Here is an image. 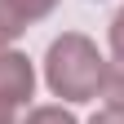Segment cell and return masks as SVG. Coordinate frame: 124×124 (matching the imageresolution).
Listing matches in <instances>:
<instances>
[{
  "label": "cell",
  "instance_id": "obj_1",
  "mask_svg": "<svg viewBox=\"0 0 124 124\" xmlns=\"http://www.w3.org/2000/svg\"><path fill=\"white\" fill-rule=\"evenodd\" d=\"M102 71L106 62L98 53V44L80 31H67V36H58L49 44V53H44V80L58 98L67 102H89L98 98V84H102Z\"/></svg>",
  "mask_w": 124,
  "mask_h": 124
},
{
  "label": "cell",
  "instance_id": "obj_2",
  "mask_svg": "<svg viewBox=\"0 0 124 124\" xmlns=\"http://www.w3.org/2000/svg\"><path fill=\"white\" fill-rule=\"evenodd\" d=\"M31 89H36V71H31V62L22 53H13L0 44V102L5 106H18L31 98Z\"/></svg>",
  "mask_w": 124,
  "mask_h": 124
},
{
  "label": "cell",
  "instance_id": "obj_3",
  "mask_svg": "<svg viewBox=\"0 0 124 124\" xmlns=\"http://www.w3.org/2000/svg\"><path fill=\"white\" fill-rule=\"evenodd\" d=\"M98 93L106 98V106H111V111H124V58L106 62V71H102V84H98Z\"/></svg>",
  "mask_w": 124,
  "mask_h": 124
},
{
  "label": "cell",
  "instance_id": "obj_4",
  "mask_svg": "<svg viewBox=\"0 0 124 124\" xmlns=\"http://www.w3.org/2000/svg\"><path fill=\"white\" fill-rule=\"evenodd\" d=\"M27 31V13L18 9V0H0V44L18 40Z\"/></svg>",
  "mask_w": 124,
  "mask_h": 124
},
{
  "label": "cell",
  "instance_id": "obj_5",
  "mask_svg": "<svg viewBox=\"0 0 124 124\" xmlns=\"http://www.w3.org/2000/svg\"><path fill=\"white\" fill-rule=\"evenodd\" d=\"M27 124H75V115L62 111V106H36L27 115Z\"/></svg>",
  "mask_w": 124,
  "mask_h": 124
},
{
  "label": "cell",
  "instance_id": "obj_6",
  "mask_svg": "<svg viewBox=\"0 0 124 124\" xmlns=\"http://www.w3.org/2000/svg\"><path fill=\"white\" fill-rule=\"evenodd\" d=\"M58 5V0H18V9L27 13V22H36V18H44V13H49Z\"/></svg>",
  "mask_w": 124,
  "mask_h": 124
},
{
  "label": "cell",
  "instance_id": "obj_7",
  "mask_svg": "<svg viewBox=\"0 0 124 124\" xmlns=\"http://www.w3.org/2000/svg\"><path fill=\"white\" fill-rule=\"evenodd\" d=\"M111 49H115V58H124V9L111 18Z\"/></svg>",
  "mask_w": 124,
  "mask_h": 124
},
{
  "label": "cell",
  "instance_id": "obj_8",
  "mask_svg": "<svg viewBox=\"0 0 124 124\" xmlns=\"http://www.w3.org/2000/svg\"><path fill=\"white\" fill-rule=\"evenodd\" d=\"M89 124H124V111H111V106H106L102 115H93Z\"/></svg>",
  "mask_w": 124,
  "mask_h": 124
},
{
  "label": "cell",
  "instance_id": "obj_9",
  "mask_svg": "<svg viewBox=\"0 0 124 124\" xmlns=\"http://www.w3.org/2000/svg\"><path fill=\"white\" fill-rule=\"evenodd\" d=\"M0 124H13V106H5V102H0Z\"/></svg>",
  "mask_w": 124,
  "mask_h": 124
}]
</instances>
